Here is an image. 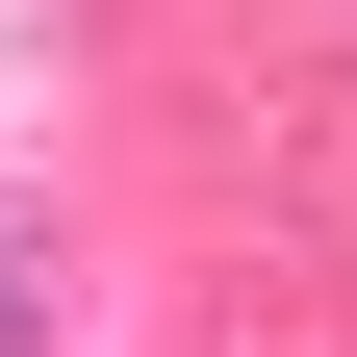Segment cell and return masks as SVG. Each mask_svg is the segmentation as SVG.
I'll return each mask as SVG.
<instances>
[{
	"label": "cell",
	"mask_w": 357,
	"mask_h": 357,
	"mask_svg": "<svg viewBox=\"0 0 357 357\" xmlns=\"http://www.w3.org/2000/svg\"><path fill=\"white\" fill-rule=\"evenodd\" d=\"M0 357H26V255H0Z\"/></svg>",
	"instance_id": "1"
}]
</instances>
